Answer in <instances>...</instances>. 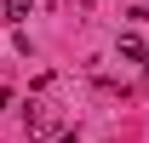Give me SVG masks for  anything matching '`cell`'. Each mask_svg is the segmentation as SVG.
<instances>
[{
	"mask_svg": "<svg viewBox=\"0 0 149 143\" xmlns=\"http://www.w3.org/2000/svg\"><path fill=\"white\" fill-rule=\"evenodd\" d=\"M115 52L126 57V63H143V57H149V46H143L138 35H120V46H115Z\"/></svg>",
	"mask_w": 149,
	"mask_h": 143,
	"instance_id": "6da1fadb",
	"label": "cell"
},
{
	"mask_svg": "<svg viewBox=\"0 0 149 143\" xmlns=\"http://www.w3.org/2000/svg\"><path fill=\"white\" fill-rule=\"evenodd\" d=\"M0 12H6V17H12V23H23V17H29V12H35V0H0Z\"/></svg>",
	"mask_w": 149,
	"mask_h": 143,
	"instance_id": "7a4b0ae2",
	"label": "cell"
},
{
	"mask_svg": "<svg viewBox=\"0 0 149 143\" xmlns=\"http://www.w3.org/2000/svg\"><path fill=\"white\" fill-rule=\"evenodd\" d=\"M6 103H12V92H6V86H0V109H6Z\"/></svg>",
	"mask_w": 149,
	"mask_h": 143,
	"instance_id": "3957f363",
	"label": "cell"
},
{
	"mask_svg": "<svg viewBox=\"0 0 149 143\" xmlns=\"http://www.w3.org/2000/svg\"><path fill=\"white\" fill-rule=\"evenodd\" d=\"M143 69H149V57H143Z\"/></svg>",
	"mask_w": 149,
	"mask_h": 143,
	"instance_id": "277c9868",
	"label": "cell"
}]
</instances>
